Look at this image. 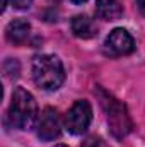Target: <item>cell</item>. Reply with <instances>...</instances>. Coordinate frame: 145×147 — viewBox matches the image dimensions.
<instances>
[{
	"instance_id": "15",
	"label": "cell",
	"mask_w": 145,
	"mask_h": 147,
	"mask_svg": "<svg viewBox=\"0 0 145 147\" xmlns=\"http://www.w3.org/2000/svg\"><path fill=\"white\" fill-rule=\"evenodd\" d=\"M50 2H55V3H58V2H60V0H50Z\"/></svg>"
},
{
	"instance_id": "9",
	"label": "cell",
	"mask_w": 145,
	"mask_h": 147,
	"mask_svg": "<svg viewBox=\"0 0 145 147\" xmlns=\"http://www.w3.org/2000/svg\"><path fill=\"white\" fill-rule=\"evenodd\" d=\"M123 14V9L118 0H97L96 2V16L103 21H116Z\"/></svg>"
},
{
	"instance_id": "10",
	"label": "cell",
	"mask_w": 145,
	"mask_h": 147,
	"mask_svg": "<svg viewBox=\"0 0 145 147\" xmlns=\"http://www.w3.org/2000/svg\"><path fill=\"white\" fill-rule=\"evenodd\" d=\"M3 70H5V74H7L9 77H17V75H19V72H21L19 62H17V60L9 58V60L3 63Z\"/></svg>"
},
{
	"instance_id": "5",
	"label": "cell",
	"mask_w": 145,
	"mask_h": 147,
	"mask_svg": "<svg viewBox=\"0 0 145 147\" xmlns=\"http://www.w3.org/2000/svg\"><path fill=\"white\" fill-rule=\"evenodd\" d=\"M104 50L106 53L111 57H123V55H130L133 50H135V41L132 34L123 29V28H118V29H113L109 33V36L104 41Z\"/></svg>"
},
{
	"instance_id": "4",
	"label": "cell",
	"mask_w": 145,
	"mask_h": 147,
	"mask_svg": "<svg viewBox=\"0 0 145 147\" xmlns=\"http://www.w3.org/2000/svg\"><path fill=\"white\" fill-rule=\"evenodd\" d=\"M91 120H92V108H91L89 101L80 99V101H75L73 106L68 110L67 118H65V125L70 134L80 135L89 128Z\"/></svg>"
},
{
	"instance_id": "7",
	"label": "cell",
	"mask_w": 145,
	"mask_h": 147,
	"mask_svg": "<svg viewBox=\"0 0 145 147\" xmlns=\"http://www.w3.org/2000/svg\"><path fill=\"white\" fill-rule=\"evenodd\" d=\"M29 34H31V24L28 21H24V19L12 21L5 29L7 41L12 43V45H24L28 41Z\"/></svg>"
},
{
	"instance_id": "16",
	"label": "cell",
	"mask_w": 145,
	"mask_h": 147,
	"mask_svg": "<svg viewBox=\"0 0 145 147\" xmlns=\"http://www.w3.org/2000/svg\"><path fill=\"white\" fill-rule=\"evenodd\" d=\"M55 147H67V146H63V144H60V146H55Z\"/></svg>"
},
{
	"instance_id": "11",
	"label": "cell",
	"mask_w": 145,
	"mask_h": 147,
	"mask_svg": "<svg viewBox=\"0 0 145 147\" xmlns=\"http://www.w3.org/2000/svg\"><path fill=\"white\" fill-rule=\"evenodd\" d=\"M82 147H103V142H101V139H97V137H89V139L84 140Z\"/></svg>"
},
{
	"instance_id": "14",
	"label": "cell",
	"mask_w": 145,
	"mask_h": 147,
	"mask_svg": "<svg viewBox=\"0 0 145 147\" xmlns=\"http://www.w3.org/2000/svg\"><path fill=\"white\" fill-rule=\"evenodd\" d=\"M73 3H84V2H87V0H72Z\"/></svg>"
},
{
	"instance_id": "3",
	"label": "cell",
	"mask_w": 145,
	"mask_h": 147,
	"mask_svg": "<svg viewBox=\"0 0 145 147\" xmlns=\"http://www.w3.org/2000/svg\"><path fill=\"white\" fill-rule=\"evenodd\" d=\"M33 79L38 87L46 91H56L65 80V70L60 58L55 55L36 57L33 62Z\"/></svg>"
},
{
	"instance_id": "8",
	"label": "cell",
	"mask_w": 145,
	"mask_h": 147,
	"mask_svg": "<svg viewBox=\"0 0 145 147\" xmlns=\"http://www.w3.org/2000/svg\"><path fill=\"white\" fill-rule=\"evenodd\" d=\"M72 33L77 38L91 39V38H94L97 34V26L89 16L80 14V16H75L72 19Z\"/></svg>"
},
{
	"instance_id": "1",
	"label": "cell",
	"mask_w": 145,
	"mask_h": 147,
	"mask_svg": "<svg viewBox=\"0 0 145 147\" xmlns=\"http://www.w3.org/2000/svg\"><path fill=\"white\" fill-rule=\"evenodd\" d=\"M9 123L19 130H29L38 118V105L31 92L22 87H15L9 106Z\"/></svg>"
},
{
	"instance_id": "12",
	"label": "cell",
	"mask_w": 145,
	"mask_h": 147,
	"mask_svg": "<svg viewBox=\"0 0 145 147\" xmlns=\"http://www.w3.org/2000/svg\"><path fill=\"white\" fill-rule=\"evenodd\" d=\"M31 2L33 0H12V3H14L15 9H28L31 5Z\"/></svg>"
},
{
	"instance_id": "6",
	"label": "cell",
	"mask_w": 145,
	"mask_h": 147,
	"mask_svg": "<svg viewBox=\"0 0 145 147\" xmlns=\"http://www.w3.org/2000/svg\"><path fill=\"white\" fill-rule=\"evenodd\" d=\"M36 132L41 140H55L60 137L62 123H60L58 111L55 108H44L41 111V115L38 116Z\"/></svg>"
},
{
	"instance_id": "13",
	"label": "cell",
	"mask_w": 145,
	"mask_h": 147,
	"mask_svg": "<svg viewBox=\"0 0 145 147\" xmlns=\"http://www.w3.org/2000/svg\"><path fill=\"white\" fill-rule=\"evenodd\" d=\"M137 5H138V10L145 16V0H137Z\"/></svg>"
},
{
	"instance_id": "2",
	"label": "cell",
	"mask_w": 145,
	"mask_h": 147,
	"mask_svg": "<svg viewBox=\"0 0 145 147\" xmlns=\"http://www.w3.org/2000/svg\"><path fill=\"white\" fill-rule=\"evenodd\" d=\"M97 98H99L101 106L106 113V120H108L111 134L118 140L125 139L133 128V121H132V118L128 115L126 106L121 101H118L116 98H113L111 94L104 92L103 89H97Z\"/></svg>"
}]
</instances>
